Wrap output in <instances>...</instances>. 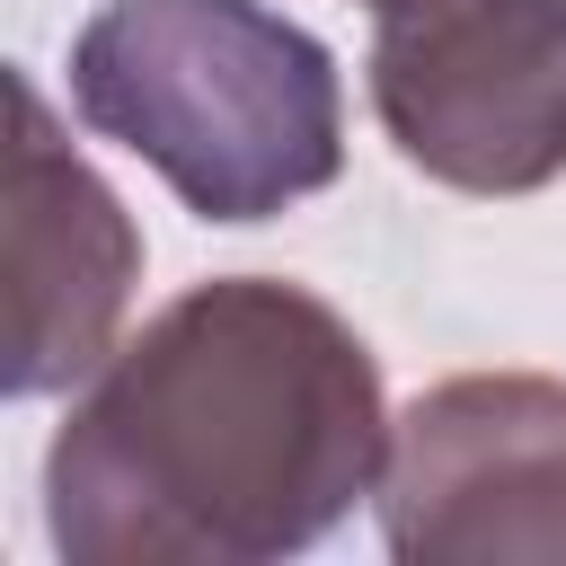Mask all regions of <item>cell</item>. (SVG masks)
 Wrapping results in <instances>:
<instances>
[{
    "label": "cell",
    "mask_w": 566,
    "mask_h": 566,
    "mask_svg": "<svg viewBox=\"0 0 566 566\" xmlns=\"http://www.w3.org/2000/svg\"><path fill=\"white\" fill-rule=\"evenodd\" d=\"M380 460L371 345L301 283L221 274L88 371L44 451V531L71 566H256L327 539Z\"/></svg>",
    "instance_id": "6da1fadb"
},
{
    "label": "cell",
    "mask_w": 566,
    "mask_h": 566,
    "mask_svg": "<svg viewBox=\"0 0 566 566\" xmlns=\"http://www.w3.org/2000/svg\"><path fill=\"white\" fill-rule=\"evenodd\" d=\"M71 106L203 221H274L345 168L336 53L265 0H106L71 35Z\"/></svg>",
    "instance_id": "7a4b0ae2"
},
{
    "label": "cell",
    "mask_w": 566,
    "mask_h": 566,
    "mask_svg": "<svg viewBox=\"0 0 566 566\" xmlns=\"http://www.w3.org/2000/svg\"><path fill=\"white\" fill-rule=\"evenodd\" d=\"M371 115L433 186H548L566 168V0H380Z\"/></svg>",
    "instance_id": "3957f363"
},
{
    "label": "cell",
    "mask_w": 566,
    "mask_h": 566,
    "mask_svg": "<svg viewBox=\"0 0 566 566\" xmlns=\"http://www.w3.org/2000/svg\"><path fill=\"white\" fill-rule=\"evenodd\" d=\"M371 504L407 566H566V380H433L389 424Z\"/></svg>",
    "instance_id": "277c9868"
},
{
    "label": "cell",
    "mask_w": 566,
    "mask_h": 566,
    "mask_svg": "<svg viewBox=\"0 0 566 566\" xmlns=\"http://www.w3.org/2000/svg\"><path fill=\"white\" fill-rule=\"evenodd\" d=\"M0 283H9V398L80 389L133 310L142 230L115 186L53 133L35 80H9V186H0Z\"/></svg>",
    "instance_id": "5b68a950"
},
{
    "label": "cell",
    "mask_w": 566,
    "mask_h": 566,
    "mask_svg": "<svg viewBox=\"0 0 566 566\" xmlns=\"http://www.w3.org/2000/svg\"><path fill=\"white\" fill-rule=\"evenodd\" d=\"M371 9H380V0H371Z\"/></svg>",
    "instance_id": "8992f818"
}]
</instances>
